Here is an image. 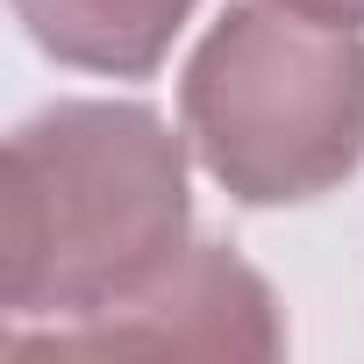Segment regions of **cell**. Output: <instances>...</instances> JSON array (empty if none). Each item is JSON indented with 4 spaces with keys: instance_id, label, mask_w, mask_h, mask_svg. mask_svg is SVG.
Instances as JSON below:
<instances>
[{
    "instance_id": "obj_1",
    "label": "cell",
    "mask_w": 364,
    "mask_h": 364,
    "mask_svg": "<svg viewBox=\"0 0 364 364\" xmlns=\"http://www.w3.org/2000/svg\"><path fill=\"white\" fill-rule=\"evenodd\" d=\"M186 143L143 100H58L8 136L0 300L8 343L143 293L186 250Z\"/></svg>"
},
{
    "instance_id": "obj_2",
    "label": "cell",
    "mask_w": 364,
    "mask_h": 364,
    "mask_svg": "<svg viewBox=\"0 0 364 364\" xmlns=\"http://www.w3.org/2000/svg\"><path fill=\"white\" fill-rule=\"evenodd\" d=\"M178 122L208 178L243 208L321 200L364 164V36L243 0L186 58Z\"/></svg>"
},
{
    "instance_id": "obj_3",
    "label": "cell",
    "mask_w": 364,
    "mask_h": 364,
    "mask_svg": "<svg viewBox=\"0 0 364 364\" xmlns=\"http://www.w3.org/2000/svg\"><path fill=\"white\" fill-rule=\"evenodd\" d=\"M15 357H279L286 321L272 286L222 243H186L143 293L122 307L36 328L8 343Z\"/></svg>"
},
{
    "instance_id": "obj_4",
    "label": "cell",
    "mask_w": 364,
    "mask_h": 364,
    "mask_svg": "<svg viewBox=\"0 0 364 364\" xmlns=\"http://www.w3.org/2000/svg\"><path fill=\"white\" fill-rule=\"evenodd\" d=\"M193 8L200 0H15V15L43 58L107 72V79L157 72Z\"/></svg>"
},
{
    "instance_id": "obj_5",
    "label": "cell",
    "mask_w": 364,
    "mask_h": 364,
    "mask_svg": "<svg viewBox=\"0 0 364 364\" xmlns=\"http://www.w3.org/2000/svg\"><path fill=\"white\" fill-rule=\"evenodd\" d=\"M279 8H300V15H321V22H364V0H279Z\"/></svg>"
}]
</instances>
